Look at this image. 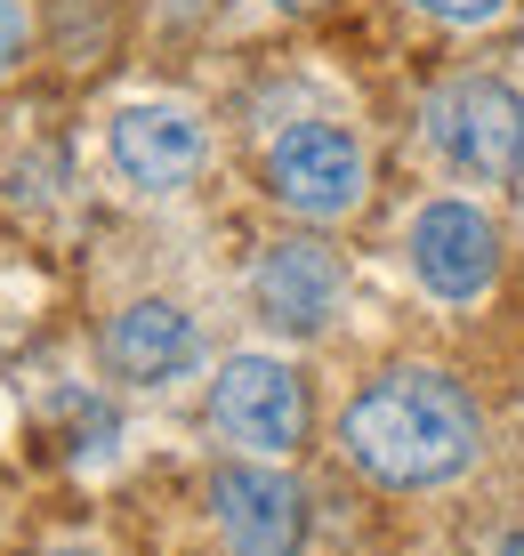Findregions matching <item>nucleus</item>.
<instances>
[{"mask_svg": "<svg viewBox=\"0 0 524 556\" xmlns=\"http://www.w3.org/2000/svg\"><path fill=\"white\" fill-rule=\"evenodd\" d=\"M484 444V419L469 404V388L444 371H379L355 404L339 412V452L347 468H363L372 484L387 492H428V484H452L460 468L476 459Z\"/></svg>", "mask_w": 524, "mask_h": 556, "instance_id": "1", "label": "nucleus"}, {"mask_svg": "<svg viewBox=\"0 0 524 556\" xmlns=\"http://www.w3.org/2000/svg\"><path fill=\"white\" fill-rule=\"evenodd\" d=\"M194 355H202V331H194V315L178 299H138L105 323V363L122 379H138V388H162V379L194 371Z\"/></svg>", "mask_w": 524, "mask_h": 556, "instance_id": "9", "label": "nucleus"}, {"mask_svg": "<svg viewBox=\"0 0 524 556\" xmlns=\"http://www.w3.org/2000/svg\"><path fill=\"white\" fill-rule=\"evenodd\" d=\"M412 9L444 16V25H492V16H509L516 0H412Z\"/></svg>", "mask_w": 524, "mask_h": 556, "instance_id": "10", "label": "nucleus"}, {"mask_svg": "<svg viewBox=\"0 0 524 556\" xmlns=\"http://www.w3.org/2000/svg\"><path fill=\"white\" fill-rule=\"evenodd\" d=\"M275 9H315V0H275Z\"/></svg>", "mask_w": 524, "mask_h": 556, "instance_id": "13", "label": "nucleus"}, {"mask_svg": "<svg viewBox=\"0 0 524 556\" xmlns=\"http://www.w3.org/2000/svg\"><path fill=\"white\" fill-rule=\"evenodd\" d=\"M210 508H219L226 556H299L307 548V492L299 476L266 468V459H235L210 476Z\"/></svg>", "mask_w": 524, "mask_h": 556, "instance_id": "5", "label": "nucleus"}, {"mask_svg": "<svg viewBox=\"0 0 524 556\" xmlns=\"http://www.w3.org/2000/svg\"><path fill=\"white\" fill-rule=\"evenodd\" d=\"M41 556H97V548H41Z\"/></svg>", "mask_w": 524, "mask_h": 556, "instance_id": "12", "label": "nucleus"}, {"mask_svg": "<svg viewBox=\"0 0 524 556\" xmlns=\"http://www.w3.org/2000/svg\"><path fill=\"white\" fill-rule=\"evenodd\" d=\"M202 122L178 105H129L122 122H113V169H122L129 186H146V194H178L194 186V169H202Z\"/></svg>", "mask_w": 524, "mask_h": 556, "instance_id": "8", "label": "nucleus"}, {"mask_svg": "<svg viewBox=\"0 0 524 556\" xmlns=\"http://www.w3.org/2000/svg\"><path fill=\"white\" fill-rule=\"evenodd\" d=\"M25 41H33V16H25V0H0V73H16Z\"/></svg>", "mask_w": 524, "mask_h": 556, "instance_id": "11", "label": "nucleus"}, {"mask_svg": "<svg viewBox=\"0 0 524 556\" xmlns=\"http://www.w3.org/2000/svg\"><path fill=\"white\" fill-rule=\"evenodd\" d=\"M250 299H259V315L275 323V331L315 339L323 323L339 315V299H347V266H339L332 242L290 235V242H275V251L250 266Z\"/></svg>", "mask_w": 524, "mask_h": 556, "instance_id": "6", "label": "nucleus"}, {"mask_svg": "<svg viewBox=\"0 0 524 556\" xmlns=\"http://www.w3.org/2000/svg\"><path fill=\"white\" fill-rule=\"evenodd\" d=\"M412 275L436 299H484L500 282V235L476 202H428L412 218Z\"/></svg>", "mask_w": 524, "mask_h": 556, "instance_id": "7", "label": "nucleus"}, {"mask_svg": "<svg viewBox=\"0 0 524 556\" xmlns=\"http://www.w3.org/2000/svg\"><path fill=\"white\" fill-rule=\"evenodd\" d=\"M363 178H372V162L339 122H290L266 146V194L299 218H347L363 202Z\"/></svg>", "mask_w": 524, "mask_h": 556, "instance_id": "4", "label": "nucleus"}, {"mask_svg": "<svg viewBox=\"0 0 524 556\" xmlns=\"http://www.w3.org/2000/svg\"><path fill=\"white\" fill-rule=\"evenodd\" d=\"M307 379L290 371L275 355H226V371L210 379V428L226 435V444L259 452V459H283L307 444Z\"/></svg>", "mask_w": 524, "mask_h": 556, "instance_id": "3", "label": "nucleus"}, {"mask_svg": "<svg viewBox=\"0 0 524 556\" xmlns=\"http://www.w3.org/2000/svg\"><path fill=\"white\" fill-rule=\"evenodd\" d=\"M428 138L436 153L476 186H509L524 169V98L492 73H469V81H444L428 98Z\"/></svg>", "mask_w": 524, "mask_h": 556, "instance_id": "2", "label": "nucleus"}]
</instances>
